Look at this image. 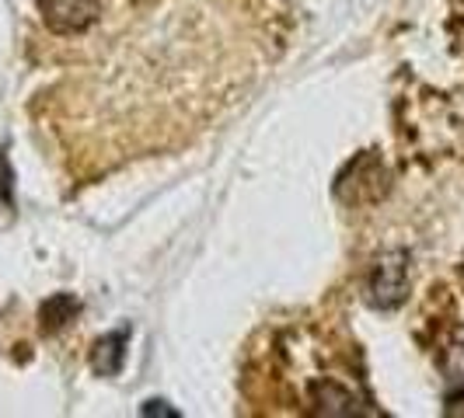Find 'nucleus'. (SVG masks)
<instances>
[{"mask_svg": "<svg viewBox=\"0 0 464 418\" xmlns=\"http://www.w3.org/2000/svg\"><path fill=\"white\" fill-rule=\"evenodd\" d=\"M126 346H130V331H126V328L109 331L105 338H98V342H94V352H92L94 373H102V376H116V373L122 370V363H126Z\"/></svg>", "mask_w": 464, "mask_h": 418, "instance_id": "nucleus-6", "label": "nucleus"}, {"mask_svg": "<svg viewBox=\"0 0 464 418\" xmlns=\"http://www.w3.org/2000/svg\"><path fill=\"white\" fill-rule=\"evenodd\" d=\"M384 188H388V171H384L381 157L363 154V157H356V161L349 164L346 171L339 175V182H335V195H339L343 203H349V206H360V203H373V199H381V195H384Z\"/></svg>", "mask_w": 464, "mask_h": 418, "instance_id": "nucleus-4", "label": "nucleus"}, {"mask_svg": "<svg viewBox=\"0 0 464 418\" xmlns=\"http://www.w3.org/2000/svg\"><path fill=\"white\" fill-rule=\"evenodd\" d=\"M269 376L279 394L290 397L286 412L301 415H377L356 346H339L318 328H297L279 335L269 348Z\"/></svg>", "mask_w": 464, "mask_h": 418, "instance_id": "nucleus-1", "label": "nucleus"}, {"mask_svg": "<svg viewBox=\"0 0 464 418\" xmlns=\"http://www.w3.org/2000/svg\"><path fill=\"white\" fill-rule=\"evenodd\" d=\"M416 335L440 370L447 401H464V261L430 286L419 310Z\"/></svg>", "mask_w": 464, "mask_h": 418, "instance_id": "nucleus-2", "label": "nucleus"}, {"mask_svg": "<svg viewBox=\"0 0 464 418\" xmlns=\"http://www.w3.org/2000/svg\"><path fill=\"white\" fill-rule=\"evenodd\" d=\"M409 297V255L405 252H388L373 261L371 279H367V300L377 310H395L398 303Z\"/></svg>", "mask_w": 464, "mask_h": 418, "instance_id": "nucleus-3", "label": "nucleus"}, {"mask_svg": "<svg viewBox=\"0 0 464 418\" xmlns=\"http://www.w3.org/2000/svg\"><path fill=\"white\" fill-rule=\"evenodd\" d=\"M39 14L56 35H81L102 18V0H39Z\"/></svg>", "mask_w": 464, "mask_h": 418, "instance_id": "nucleus-5", "label": "nucleus"}, {"mask_svg": "<svg viewBox=\"0 0 464 418\" xmlns=\"http://www.w3.org/2000/svg\"><path fill=\"white\" fill-rule=\"evenodd\" d=\"M81 310V303L67 297V293H60V297H53V300L43 303V328L46 331H56V328H63Z\"/></svg>", "mask_w": 464, "mask_h": 418, "instance_id": "nucleus-7", "label": "nucleus"}]
</instances>
